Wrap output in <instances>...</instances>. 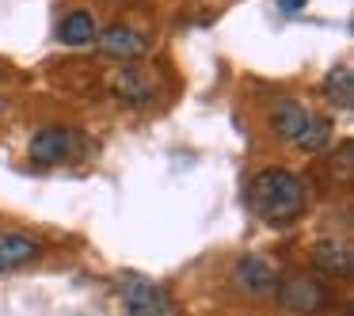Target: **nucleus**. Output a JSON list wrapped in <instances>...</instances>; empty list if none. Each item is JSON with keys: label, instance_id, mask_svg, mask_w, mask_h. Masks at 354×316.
Returning a JSON list of instances; mask_svg holds the SVG:
<instances>
[{"label": "nucleus", "instance_id": "obj_8", "mask_svg": "<svg viewBox=\"0 0 354 316\" xmlns=\"http://www.w3.org/2000/svg\"><path fill=\"white\" fill-rule=\"evenodd\" d=\"M42 255V244L27 232H0V275H12V270L27 267Z\"/></svg>", "mask_w": 354, "mask_h": 316}, {"label": "nucleus", "instance_id": "obj_15", "mask_svg": "<svg viewBox=\"0 0 354 316\" xmlns=\"http://www.w3.org/2000/svg\"><path fill=\"white\" fill-rule=\"evenodd\" d=\"M0 111H4V100H0Z\"/></svg>", "mask_w": 354, "mask_h": 316}, {"label": "nucleus", "instance_id": "obj_14", "mask_svg": "<svg viewBox=\"0 0 354 316\" xmlns=\"http://www.w3.org/2000/svg\"><path fill=\"white\" fill-rule=\"evenodd\" d=\"M308 0H278V8L286 12V16H297V12H305Z\"/></svg>", "mask_w": 354, "mask_h": 316}, {"label": "nucleus", "instance_id": "obj_11", "mask_svg": "<svg viewBox=\"0 0 354 316\" xmlns=\"http://www.w3.org/2000/svg\"><path fill=\"white\" fill-rule=\"evenodd\" d=\"M95 35H100V24H95V16H92V12H84V8L69 12V16L62 19V27H57V39H62V46H73V50L92 46Z\"/></svg>", "mask_w": 354, "mask_h": 316}, {"label": "nucleus", "instance_id": "obj_10", "mask_svg": "<svg viewBox=\"0 0 354 316\" xmlns=\"http://www.w3.org/2000/svg\"><path fill=\"white\" fill-rule=\"evenodd\" d=\"M308 118L313 115H308V107L301 100H278L274 111H270V126H274V133L282 141H297L305 133Z\"/></svg>", "mask_w": 354, "mask_h": 316}, {"label": "nucleus", "instance_id": "obj_12", "mask_svg": "<svg viewBox=\"0 0 354 316\" xmlns=\"http://www.w3.org/2000/svg\"><path fill=\"white\" fill-rule=\"evenodd\" d=\"M324 95H328V103L339 107V111L354 107V73H351V65H335V69L324 77Z\"/></svg>", "mask_w": 354, "mask_h": 316}, {"label": "nucleus", "instance_id": "obj_6", "mask_svg": "<svg viewBox=\"0 0 354 316\" xmlns=\"http://www.w3.org/2000/svg\"><path fill=\"white\" fill-rule=\"evenodd\" d=\"M95 46H100V54L115 57V62H138V57L149 54V39L126 24H115L107 31H100L95 35Z\"/></svg>", "mask_w": 354, "mask_h": 316}, {"label": "nucleus", "instance_id": "obj_4", "mask_svg": "<svg viewBox=\"0 0 354 316\" xmlns=\"http://www.w3.org/2000/svg\"><path fill=\"white\" fill-rule=\"evenodd\" d=\"M27 149H31V160L39 164H65L80 149V130H73V126H42Z\"/></svg>", "mask_w": 354, "mask_h": 316}, {"label": "nucleus", "instance_id": "obj_13", "mask_svg": "<svg viewBox=\"0 0 354 316\" xmlns=\"http://www.w3.org/2000/svg\"><path fill=\"white\" fill-rule=\"evenodd\" d=\"M331 141V118H308V126H305V133H301L293 145L297 149H305V153H320L324 145Z\"/></svg>", "mask_w": 354, "mask_h": 316}, {"label": "nucleus", "instance_id": "obj_5", "mask_svg": "<svg viewBox=\"0 0 354 316\" xmlns=\"http://www.w3.org/2000/svg\"><path fill=\"white\" fill-rule=\"evenodd\" d=\"M232 282H236V290H244L248 297H267V293H274L278 275L263 255H240V259L232 263Z\"/></svg>", "mask_w": 354, "mask_h": 316}, {"label": "nucleus", "instance_id": "obj_7", "mask_svg": "<svg viewBox=\"0 0 354 316\" xmlns=\"http://www.w3.org/2000/svg\"><path fill=\"white\" fill-rule=\"evenodd\" d=\"M111 95L126 107H153L156 103V84L145 69H118L111 77Z\"/></svg>", "mask_w": 354, "mask_h": 316}, {"label": "nucleus", "instance_id": "obj_2", "mask_svg": "<svg viewBox=\"0 0 354 316\" xmlns=\"http://www.w3.org/2000/svg\"><path fill=\"white\" fill-rule=\"evenodd\" d=\"M118 301H122L126 316H183L164 286L149 282L141 275L118 278Z\"/></svg>", "mask_w": 354, "mask_h": 316}, {"label": "nucleus", "instance_id": "obj_3", "mask_svg": "<svg viewBox=\"0 0 354 316\" xmlns=\"http://www.w3.org/2000/svg\"><path fill=\"white\" fill-rule=\"evenodd\" d=\"M274 293H278V301H282V308L301 313V316H313L328 305V286L313 275H286L282 282L274 286Z\"/></svg>", "mask_w": 354, "mask_h": 316}, {"label": "nucleus", "instance_id": "obj_1", "mask_svg": "<svg viewBox=\"0 0 354 316\" xmlns=\"http://www.w3.org/2000/svg\"><path fill=\"white\" fill-rule=\"evenodd\" d=\"M308 191L301 183V176L286 168H263L259 176L248 183V206L255 217H263L267 225H286L297 221L305 214Z\"/></svg>", "mask_w": 354, "mask_h": 316}, {"label": "nucleus", "instance_id": "obj_9", "mask_svg": "<svg viewBox=\"0 0 354 316\" xmlns=\"http://www.w3.org/2000/svg\"><path fill=\"white\" fill-rule=\"evenodd\" d=\"M313 267L324 270V275H331V278H346L351 267H354L351 244H346V240H335V236L316 240L313 244Z\"/></svg>", "mask_w": 354, "mask_h": 316}]
</instances>
